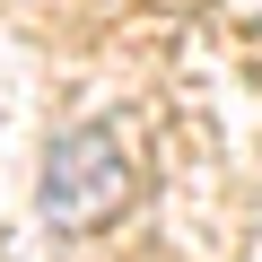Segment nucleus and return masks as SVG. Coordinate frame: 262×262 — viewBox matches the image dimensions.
Listing matches in <instances>:
<instances>
[{
    "mask_svg": "<svg viewBox=\"0 0 262 262\" xmlns=\"http://www.w3.org/2000/svg\"><path fill=\"white\" fill-rule=\"evenodd\" d=\"M140 201V166H131L114 122H79L44 149V219L61 236H96Z\"/></svg>",
    "mask_w": 262,
    "mask_h": 262,
    "instance_id": "1",
    "label": "nucleus"
}]
</instances>
